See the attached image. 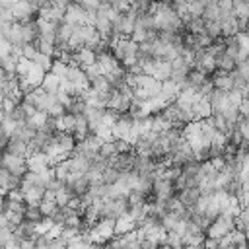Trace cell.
I'll list each match as a JSON object with an SVG mask.
<instances>
[{
    "mask_svg": "<svg viewBox=\"0 0 249 249\" xmlns=\"http://www.w3.org/2000/svg\"><path fill=\"white\" fill-rule=\"evenodd\" d=\"M235 230V220L233 218H230V216H224V214H220L212 224H210V228L206 230V237H212V239H222L224 235H228V233H231Z\"/></svg>",
    "mask_w": 249,
    "mask_h": 249,
    "instance_id": "cell-1",
    "label": "cell"
},
{
    "mask_svg": "<svg viewBox=\"0 0 249 249\" xmlns=\"http://www.w3.org/2000/svg\"><path fill=\"white\" fill-rule=\"evenodd\" d=\"M0 167H4L6 171H10V175L19 177V179H23V175L27 173V161H25V158L12 156V154H2Z\"/></svg>",
    "mask_w": 249,
    "mask_h": 249,
    "instance_id": "cell-2",
    "label": "cell"
},
{
    "mask_svg": "<svg viewBox=\"0 0 249 249\" xmlns=\"http://www.w3.org/2000/svg\"><path fill=\"white\" fill-rule=\"evenodd\" d=\"M12 16H14V21L18 23H25V21H31V19H37L39 18V10L37 6L31 2H16L14 10H12Z\"/></svg>",
    "mask_w": 249,
    "mask_h": 249,
    "instance_id": "cell-3",
    "label": "cell"
},
{
    "mask_svg": "<svg viewBox=\"0 0 249 249\" xmlns=\"http://www.w3.org/2000/svg\"><path fill=\"white\" fill-rule=\"evenodd\" d=\"M206 99H208V103L212 107V115H222L228 107H231L228 91H222V89H214Z\"/></svg>",
    "mask_w": 249,
    "mask_h": 249,
    "instance_id": "cell-4",
    "label": "cell"
},
{
    "mask_svg": "<svg viewBox=\"0 0 249 249\" xmlns=\"http://www.w3.org/2000/svg\"><path fill=\"white\" fill-rule=\"evenodd\" d=\"M132 123L134 119L126 113V115H121V119L113 124L111 132H113V138L115 140H126L128 142V134H130V128H132Z\"/></svg>",
    "mask_w": 249,
    "mask_h": 249,
    "instance_id": "cell-5",
    "label": "cell"
},
{
    "mask_svg": "<svg viewBox=\"0 0 249 249\" xmlns=\"http://www.w3.org/2000/svg\"><path fill=\"white\" fill-rule=\"evenodd\" d=\"M136 88H138V89H144L146 95L152 99V97L160 95V91H161V82L154 80L152 76L140 74V76H136Z\"/></svg>",
    "mask_w": 249,
    "mask_h": 249,
    "instance_id": "cell-6",
    "label": "cell"
},
{
    "mask_svg": "<svg viewBox=\"0 0 249 249\" xmlns=\"http://www.w3.org/2000/svg\"><path fill=\"white\" fill-rule=\"evenodd\" d=\"M97 62V54L91 51V49H86L82 47L78 53L72 54V64L70 66H80V68H86V66H91Z\"/></svg>",
    "mask_w": 249,
    "mask_h": 249,
    "instance_id": "cell-7",
    "label": "cell"
},
{
    "mask_svg": "<svg viewBox=\"0 0 249 249\" xmlns=\"http://www.w3.org/2000/svg\"><path fill=\"white\" fill-rule=\"evenodd\" d=\"M39 37H41V33H39L37 19H31V21L21 23V39H23V45L25 43H37Z\"/></svg>",
    "mask_w": 249,
    "mask_h": 249,
    "instance_id": "cell-8",
    "label": "cell"
},
{
    "mask_svg": "<svg viewBox=\"0 0 249 249\" xmlns=\"http://www.w3.org/2000/svg\"><path fill=\"white\" fill-rule=\"evenodd\" d=\"M54 144H56V148H58L62 154H66V156H70V154L74 152V148H76L74 136H72V134H66V132H56Z\"/></svg>",
    "mask_w": 249,
    "mask_h": 249,
    "instance_id": "cell-9",
    "label": "cell"
},
{
    "mask_svg": "<svg viewBox=\"0 0 249 249\" xmlns=\"http://www.w3.org/2000/svg\"><path fill=\"white\" fill-rule=\"evenodd\" d=\"M25 161H27V171H31V173H43V171H47L51 167L45 154H33Z\"/></svg>",
    "mask_w": 249,
    "mask_h": 249,
    "instance_id": "cell-10",
    "label": "cell"
},
{
    "mask_svg": "<svg viewBox=\"0 0 249 249\" xmlns=\"http://www.w3.org/2000/svg\"><path fill=\"white\" fill-rule=\"evenodd\" d=\"M171 72H173V68H171V62L156 58V64H154V72H152V78H154V80H158V82H165V80H169V78H171Z\"/></svg>",
    "mask_w": 249,
    "mask_h": 249,
    "instance_id": "cell-11",
    "label": "cell"
},
{
    "mask_svg": "<svg viewBox=\"0 0 249 249\" xmlns=\"http://www.w3.org/2000/svg\"><path fill=\"white\" fill-rule=\"evenodd\" d=\"M132 230H136V224H134V220H132V216L128 212L115 220V237H121L124 233L132 231Z\"/></svg>",
    "mask_w": 249,
    "mask_h": 249,
    "instance_id": "cell-12",
    "label": "cell"
},
{
    "mask_svg": "<svg viewBox=\"0 0 249 249\" xmlns=\"http://www.w3.org/2000/svg\"><path fill=\"white\" fill-rule=\"evenodd\" d=\"M175 196L179 198V202H181L187 210H191V208L196 204V200H198V196H200V191H198V187H196V189H183V191H179Z\"/></svg>",
    "mask_w": 249,
    "mask_h": 249,
    "instance_id": "cell-13",
    "label": "cell"
},
{
    "mask_svg": "<svg viewBox=\"0 0 249 249\" xmlns=\"http://www.w3.org/2000/svg\"><path fill=\"white\" fill-rule=\"evenodd\" d=\"M191 111H193V119H195V121H204V119H208V117L212 115V107H210L208 99H198V101H195L193 107H191Z\"/></svg>",
    "mask_w": 249,
    "mask_h": 249,
    "instance_id": "cell-14",
    "label": "cell"
},
{
    "mask_svg": "<svg viewBox=\"0 0 249 249\" xmlns=\"http://www.w3.org/2000/svg\"><path fill=\"white\" fill-rule=\"evenodd\" d=\"M2 154H12V156H19V158H25L27 160V144L18 140V138H10V142L6 144L4 152Z\"/></svg>",
    "mask_w": 249,
    "mask_h": 249,
    "instance_id": "cell-15",
    "label": "cell"
},
{
    "mask_svg": "<svg viewBox=\"0 0 249 249\" xmlns=\"http://www.w3.org/2000/svg\"><path fill=\"white\" fill-rule=\"evenodd\" d=\"M204 21H220V8L216 0H208L204 4V14H202Z\"/></svg>",
    "mask_w": 249,
    "mask_h": 249,
    "instance_id": "cell-16",
    "label": "cell"
},
{
    "mask_svg": "<svg viewBox=\"0 0 249 249\" xmlns=\"http://www.w3.org/2000/svg\"><path fill=\"white\" fill-rule=\"evenodd\" d=\"M206 80H208V76H206V74H202V72H198V70L191 68V70H189V74H187V88L196 89V88H198V86H202Z\"/></svg>",
    "mask_w": 249,
    "mask_h": 249,
    "instance_id": "cell-17",
    "label": "cell"
},
{
    "mask_svg": "<svg viewBox=\"0 0 249 249\" xmlns=\"http://www.w3.org/2000/svg\"><path fill=\"white\" fill-rule=\"evenodd\" d=\"M41 88H43L47 93H56V91H58V88H60V80H58L54 74L47 72V74H45V78H43V82H41Z\"/></svg>",
    "mask_w": 249,
    "mask_h": 249,
    "instance_id": "cell-18",
    "label": "cell"
},
{
    "mask_svg": "<svg viewBox=\"0 0 249 249\" xmlns=\"http://www.w3.org/2000/svg\"><path fill=\"white\" fill-rule=\"evenodd\" d=\"M89 88L95 93H111L113 91V88H111V84H109V80L105 76H97L95 80H91L89 82Z\"/></svg>",
    "mask_w": 249,
    "mask_h": 249,
    "instance_id": "cell-19",
    "label": "cell"
},
{
    "mask_svg": "<svg viewBox=\"0 0 249 249\" xmlns=\"http://www.w3.org/2000/svg\"><path fill=\"white\" fill-rule=\"evenodd\" d=\"M47 121H49V115L43 113V111H37L33 117H29V119L25 121V124H27L29 128H33V130H41V128L47 124Z\"/></svg>",
    "mask_w": 249,
    "mask_h": 249,
    "instance_id": "cell-20",
    "label": "cell"
},
{
    "mask_svg": "<svg viewBox=\"0 0 249 249\" xmlns=\"http://www.w3.org/2000/svg\"><path fill=\"white\" fill-rule=\"evenodd\" d=\"M89 169V161L84 158H70V173L76 175H86V171Z\"/></svg>",
    "mask_w": 249,
    "mask_h": 249,
    "instance_id": "cell-21",
    "label": "cell"
},
{
    "mask_svg": "<svg viewBox=\"0 0 249 249\" xmlns=\"http://www.w3.org/2000/svg\"><path fill=\"white\" fill-rule=\"evenodd\" d=\"M18 60H19V56H16V54H6V56H2V60H0V68L6 72V74H16V66H18Z\"/></svg>",
    "mask_w": 249,
    "mask_h": 249,
    "instance_id": "cell-22",
    "label": "cell"
},
{
    "mask_svg": "<svg viewBox=\"0 0 249 249\" xmlns=\"http://www.w3.org/2000/svg\"><path fill=\"white\" fill-rule=\"evenodd\" d=\"M91 134L97 136V138L103 140V142H113V140H115V138H113V132H111V126H107L105 123H101L99 126H95V128L91 130Z\"/></svg>",
    "mask_w": 249,
    "mask_h": 249,
    "instance_id": "cell-23",
    "label": "cell"
},
{
    "mask_svg": "<svg viewBox=\"0 0 249 249\" xmlns=\"http://www.w3.org/2000/svg\"><path fill=\"white\" fill-rule=\"evenodd\" d=\"M119 177H121V171H117L115 167H105V171L101 173V183L103 185H115L117 181H119Z\"/></svg>",
    "mask_w": 249,
    "mask_h": 249,
    "instance_id": "cell-24",
    "label": "cell"
},
{
    "mask_svg": "<svg viewBox=\"0 0 249 249\" xmlns=\"http://www.w3.org/2000/svg\"><path fill=\"white\" fill-rule=\"evenodd\" d=\"M233 4V14L237 19H249V8H247V2L243 0H231Z\"/></svg>",
    "mask_w": 249,
    "mask_h": 249,
    "instance_id": "cell-25",
    "label": "cell"
},
{
    "mask_svg": "<svg viewBox=\"0 0 249 249\" xmlns=\"http://www.w3.org/2000/svg\"><path fill=\"white\" fill-rule=\"evenodd\" d=\"M74 196H72V193L62 185V189H58L56 193H54V202H56V206H68V202L72 200Z\"/></svg>",
    "mask_w": 249,
    "mask_h": 249,
    "instance_id": "cell-26",
    "label": "cell"
},
{
    "mask_svg": "<svg viewBox=\"0 0 249 249\" xmlns=\"http://www.w3.org/2000/svg\"><path fill=\"white\" fill-rule=\"evenodd\" d=\"M216 68H220L224 72H233L235 70V60L230 58L228 54H222V56L216 58Z\"/></svg>",
    "mask_w": 249,
    "mask_h": 249,
    "instance_id": "cell-27",
    "label": "cell"
},
{
    "mask_svg": "<svg viewBox=\"0 0 249 249\" xmlns=\"http://www.w3.org/2000/svg\"><path fill=\"white\" fill-rule=\"evenodd\" d=\"M235 230H241V231L249 233V210L241 208L239 216L235 218Z\"/></svg>",
    "mask_w": 249,
    "mask_h": 249,
    "instance_id": "cell-28",
    "label": "cell"
},
{
    "mask_svg": "<svg viewBox=\"0 0 249 249\" xmlns=\"http://www.w3.org/2000/svg\"><path fill=\"white\" fill-rule=\"evenodd\" d=\"M37 54H39V51H37V45H35V43H25V45H21V58L33 62Z\"/></svg>",
    "mask_w": 249,
    "mask_h": 249,
    "instance_id": "cell-29",
    "label": "cell"
},
{
    "mask_svg": "<svg viewBox=\"0 0 249 249\" xmlns=\"http://www.w3.org/2000/svg\"><path fill=\"white\" fill-rule=\"evenodd\" d=\"M23 220H27V222H33V224L41 222V220H43V214L39 212V206H25V212H23Z\"/></svg>",
    "mask_w": 249,
    "mask_h": 249,
    "instance_id": "cell-30",
    "label": "cell"
},
{
    "mask_svg": "<svg viewBox=\"0 0 249 249\" xmlns=\"http://www.w3.org/2000/svg\"><path fill=\"white\" fill-rule=\"evenodd\" d=\"M33 64H35L37 68H41V70L47 74V72H51V66H53V58H51V56H45V54H41V53H39V54L35 56Z\"/></svg>",
    "mask_w": 249,
    "mask_h": 249,
    "instance_id": "cell-31",
    "label": "cell"
},
{
    "mask_svg": "<svg viewBox=\"0 0 249 249\" xmlns=\"http://www.w3.org/2000/svg\"><path fill=\"white\" fill-rule=\"evenodd\" d=\"M165 245H169V249H183V237L175 231H167V237H165Z\"/></svg>",
    "mask_w": 249,
    "mask_h": 249,
    "instance_id": "cell-32",
    "label": "cell"
},
{
    "mask_svg": "<svg viewBox=\"0 0 249 249\" xmlns=\"http://www.w3.org/2000/svg\"><path fill=\"white\" fill-rule=\"evenodd\" d=\"M56 208L58 206H56L54 200H41V204H39V212L43 214V218H51Z\"/></svg>",
    "mask_w": 249,
    "mask_h": 249,
    "instance_id": "cell-33",
    "label": "cell"
},
{
    "mask_svg": "<svg viewBox=\"0 0 249 249\" xmlns=\"http://www.w3.org/2000/svg\"><path fill=\"white\" fill-rule=\"evenodd\" d=\"M66 72H68V66L60 60H53V66H51V74H54L58 80H64L66 78Z\"/></svg>",
    "mask_w": 249,
    "mask_h": 249,
    "instance_id": "cell-34",
    "label": "cell"
},
{
    "mask_svg": "<svg viewBox=\"0 0 249 249\" xmlns=\"http://www.w3.org/2000/svg\"><path fill=\"white\" fill-rule=\"evenodd\" d=\"M204 0H195V2H189V14L193 18H202L204 14Z\"/></svg>",
    "mask_w": 249,
    "mask_h": 249,
    "instance_id": "cell-35",
    "label": "cell"
},
{
    "mask_svg": "<svg viewBox=\"0 0 249 249\" xmlns=\"http://www.w3.org/2000/svg\"><path fill=\"white\" fill-rule=\"evenodd\" d=\"M115 142V140H113ZM113 142H103L101 144V148H99V156L101 158H105V160H113L115 156H117V152H115V144Z\"/></svg>",
    "mask_w": 249,
    "mask_h": 249,
    "instance_id": "cell-36",
    "label": "cell"
},
{
    "mask_svg": "<svg viewBox=\"0 0 249 249\" xmlns=\"http://www.w3.org/2000/svg\"><path fill=\"white\" fill-rule=\"evenodd\" d=\"M31 68H33V62H29V60H25V58L19 56L18 66H16V74H18V76H27Z\"/></svg>",
    "mask_w": 249,
    "mask_h": 249,
    "instance_id": "cell-37",
    "label": "cell"
},
{
    "mask_svg": "<svg viewBox=\"0 0 249 249\" xmlns=\"http://www.w3.org/2000/svg\"><path fill=\"white\" fill-rule=\"evenodd\" d=\"M84 70V74H86V80L88 82H91V80H95L97 76H103L101 74V68H99V64L95 62V64H91V66H86V68H82Z\"/></svg>",
    "mask_w": 249,
    "mask_h": 249,
    "instance_id": "cell-38",
    "label": "cell"
},
{
    "mask_svg": "<svg viewBox=\"0 0 249 249\" xmlns=\"http://www.w3.org/2000/svg\"><path fill=\"white\" fill-rule=\"evenodd\" d=\"M119 119H121V115H119L117 111H113V109H105V111H103V123H105L107 126L113 128V124H115Z\"/></svg>",
    "mask_w": 249,
    "mask_h": 249,
    "instance_id": "cell-39",
    "label": "cell"
},
{
    "mask_svg": "<svg viewBox=\"0 0 249 249\" xmlns=\"http://www.w3.org/2000/svg\"><path fill=\"white\" fill-rule=\"evenodd\" d=\"M204 237H206V235H183V245H189V247H202Z\"/></svg>",
    "mask_w": 249,
    "mask_h": 249,
    "instance_id": "cell-40",
    "label": "cell"
},
{
    "mask_svg": "<svg viewBox=\"0 0 249 249\" xmlns=\"http://www.w3.org/2000/svg\"><path fill=\"white\" fill-rule=\"evenodd\" d=\"M113 144H115V152L117 154H126V152H132L134 150V146L128 144L126 140H115Z\"/></svg>",
    "mask_w": 249,
    "mask_h": 249,
    "instance_id": "cell-41",
    "label": "cell"
},
{
    "mask_svg": "<svg viewBox=\"0 0 249 249\" xmlns=\"http://www.w3.org/2000/svg\"><path fill=\"white\" fill-rule=\"evenodd\" d=\"M230 235H231V243H233V245H243V243H247V233L241 231V230H233Z\"/></svg>",
    "mask_w": 249,
    "mask_h": 249,
    "instance_id": "cell-42",
    "label": "cell"
},
{
    "mask_svg": "<svg viewBox=\"0 0 249 249\" xmlns=\"http://www.w3.org/2000/svg\"><path fill=\"white\" fill-rule=\"evenodd\" d=\"M16 107H18V105H16L14 101H10L8 97L2 99V115H12V113L16 111Z\"/></svg>",
    "mask_w": 249,
    "mask_h": 249,
    "instance_id": "cell-43",
    "label": "cell"
},
{
    "mask_svg": "<svg viewBox=\"0 0 249 249\" xmlns=\"http://www.w3.org/2000/svg\"><path fill=\"white\" fill-rule=\"evenodd\" d=\"M12 243V230L10 228H0V245H8Z\"/></svg>",
    "mask_w": 249,
    "mask_h": 249,
    "instance_id": "cell-44",
    "label": "cell"
},
{
    "mask_svg": "<svg viewBox=\"0 0 249 249\" xmlns=\"http://www.w3.org/2000/svg\"><path fill=\"white\" fill-rule=\"evenodd\" d=\"M235 72H237V74L247 82V80H249V60H245V62L237 64V66H235Z\"/></svg>",
    "mask_w": 249,
    "mask_h": 249,
    "instance_id": "cell-45",
    "label": "cell"
},
{
    "mask_svg": "<svg viewBox=\"0 0 249 249\" xmlns=\"http://www.w3.org/2000/svg\"><path fill=\"white\" fill-rule=\"evenodd\" d=\"M10 171H6L4 167H0V191H8V183H10Z\"/></svg>",
    "mask_w": 249,
    "mask_h": 249,
    "instance_id": "cell-46",
    "label": "cell"
},
{
    "mask_svg": "<svg viewBox=\"0 0 249 249\" xmlns=\"http://www.w3.org/2000/svg\"><path fill=\"white\" fill-rule=\"evenodd\" d=\"M80 6H82L86 12H97L99 6H101V2H99V0H89V2H80Z\"/></svg>",
    "mask_w": 249,
    "mask_h": 249,
    "instance_id": "cell-47",
    "label": "cell"
},
{
    "mask_svg": "<svg viewBox=\"0 0 249 249\" xmlns=\"http://www.w3.org/2000/svg\"><path fill=\"white\" fill-rule=\"evenodd\" d=\"M6 198L8 200H14V202H23V193L19 189H14V191H8L6 193Z\"/></svg>",
    "mask_w": 249,
    "mask_h": 249,
    "instance_id": "cell-48",
    "label": "cell"
},
{
    "mask_svg": "<svg viewBox=\"0 0 249 249\" xmlns=\"http://www.w3.org/2000/svg\"><path fill=\"white\" fill-rule=\"evenodd\" d=\"M33 243H35V249H47L49 247V237L47 235H35Z\"/></svg>",
    "mask_w": 249,
    "mask_h": 249,
    "instance_id": "cell-49",
    "label": "cell"
},
{
    "mask_svg": "<svg viewBox=\"0 0 249 249\" xmlns=\"http://www.w3.org/2000/svg\"><path fill=\"white\" fill-rule=\"evenodd\" d=\"M82 247H84V239L80 235H76V237L66 241V249H82Z\"/></svg>",
    "mask_w": 249,
    "mask_h": 249,
    "instance_id": "cell-50",
    "label": "cell"
},
{
    "mask_svg": "<svg viewBox=\"0 0 249 249\" xmlns=\"http://www.w3.org/2000/svg\"><path fill=\"white\" fill-rule=\"evenodd\" d=\"M237 111H239V115H241L243 119H249V97H243V101L239 103Z\"/></svg>",
    "mask_w": 249,
    "mask_h": 249,
    "instance_id": "cell-51",
    "label": "cell"
},
{
    "mask_svg": "<svg viewBox=\"0 0 249 249\" xmlns=\"http://www.w3.org/2000/svg\"><path fill=\"white\" fill-rule=\"evenodd\" d=\"M47 249H66V239H62V237L49 239V247Z\"/></svg>",
    "mask_w": 249,
    "mask_h": 249,
    "instance_id": "cell-52",
    "label": "cell"
},
{
    "mask_svg": "<svg viewBox=\"0 0 249 249\" xmlns=\"http://www.w3.org/2000/svg\"><path fill=\"white\" fill-rule=\"evenodd\" d=\"M10 29H12V23L0 19V39H6L8 41V35H10Z\"/></svg>",
    "mask_w": 249,
    "mask_h": 249,
    "instance_id": "cell-53",
    "label": "cell"
},
{
    "mask_svg": "<svg viewBox=\"0 0 249 249\" xmlns=\"http://www.w3.org/2000/svg\"><path fill=\"white\" fill-rule=\"evenodd\" d=\"M202 249H218V239L204 237V241H202Z\"/></svg>",
    "mask_w": 249,
    "mask_h": 249,
    "instance_id": "cell-54",
    "label": "cell"
},
{
    "mask_svg": "<svg viewBox=\"0 0 249 249\" xmlns=\"http://www.w3.org/2000/svg\"><path fill=\"white\" fill-rule=\"evenodd\" d=\"M218 8L224 10V12H231L233 10V4H231V0H220L218 2Z\"/></svg>",
    "mask_w": 249,
    "mask_h": 249,
    "instance_id": "cell-55",
    "label": "cell"
},
{
    "mask_svg": "<svg viewBox=\"0 0 249 249\" xmlns=\"http://www.w3.org/2000/svg\"><path fill=\"white\" fill-rule=\"evenodd\" d=\"M19 249H35L33 239H23V241L19 243Z\"/></svg>",
    "mask_w": 249,
    "mask_h": 249,
    "instance_id": "cell-56",
    "label": "cell"
},
{
    "mask_svg": "<svg viewBox=\"0 0 249 249\" xmlns=\"http://www.w3.org/2000/svg\"><path fill=\"white\" fill-rule=\"evenodd\" d=\"M0 228H8V216L4 212H0Z\"/></svg>",
    "mask_w": 249,
    "mask_h": 249,
    "instance_id": "cell-57",
    "label": "cell"
},
{
    "mask_svg": "<svg viewBox=\"0 0 249 249\" xmlns=\"http://www.w3.org/2000/svg\"><path fill=\"white\" fill-rule=\"evenodd\" d=\"M43 200H54V193H53V191H47V189H45V195H43Z\"/></svg>",
    "mask_w": 249,
    "mask_h": 249,
    "instance_id": "cell-58",
    "label": "cell"
},
{
    "mask_svg": "<svg viewBox=\"0 0 249 249\" xmlns=\"http://www.w3.org/2000/svg\"><path fill=\"white\" fill-rule=\"evenodd\" d=\"M4 249H19V245L12 241V243H8V245H4Z\"/></svg>",
    "mask_w": 249,
    "mask_h": 249,
    "instance_id": "cell-59",
    "label": "cell"
},
{
    "mask_svg": "<svg viewBox=\"0 0 249 249\" xmlns=\"http://www.w3.org/2000/svg\"><path fill=\"white\" fill-rule=\"evenodd\" d=\"M2 202H4V195L0 193V210H2Z\"/></svg>",
    "mask_w": 249,
    "mask_h": 249,
    "instance_id": "cell-60",
    "label": "cell"
},
{
    "mask_svg": "<svg viewBox=\"0 0 249 249\" xmlns=\"http://www.w3.org/2000/svg\"><path fill=\"white\" fill-rule=\"evenodd\" d=\"M247 247H249V233H247Z\"/></svg>",
    "mask_w": 249,
    "mask_h": 249,
    "instance_id": "cell-61",
    "label": "cell"
},
{
    "mask_svg": "<svg viewBox=\"0 0 249 249\" xmlns=\"http://www.w3.org/2000/svg\"><path fill=\"white\" fill-rule=\"evenodd\" d=\"M196 249H202V247H196Z\"/></svg>",
    "mask_w": 249,
    "mask_h": 249,
    "instance_id": "cell-62",
    "label": "cell"
},
{
    "mask_svg": "<svg viewBox=\"0 0 249 249\" xmlns=\"http://www.w3.org/2000/svg\"><path fill=\"white\" fill-rule=\"evenodd\" d=\"M247 8H249V2H247Z\"/></svg>",
    "mask_w": 249,
    "mask_h": 249,
    "instance_id": "cell-63",
    "label": "cell"
},
{
    "mask_svg": "<svg viewBox=\"0 0 249 249\" xmlns=\"http://www.w3.org/2000/svg\"><path fill=\"white\" fill-rule=\"evenodd\" d=\"M247 123H249V119H247Z\"/></svg>",
    "mask_w": 249,
    "mask_h": 249,
    "instance_id": "cell-64",
    "label": "cell"
}]
</instances>
